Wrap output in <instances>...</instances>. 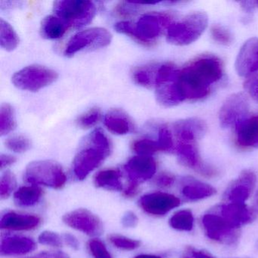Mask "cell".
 I'll use <instances>...</instances> for the list:
<instances>
[{
  "label": "cell",
  "mask_w": 258,
  "mask_h": 258,
  "mask_svg": "<svg viewBox=\"0 0 258 258\" xmlns=\"http://www.w3.org/2000/svg\"><path fill=\"white\" fill-rule=\"evenodd\" d=\"M17 185L16 176L12 172L6 171L1 176L0 180V196L5 199L10 197Z\"/></svg>",
  "instance_id": "obj_36"
},
{
  "label": "cell",
  "mask_w": 258,
  "mask_h": 258,
  "mask_svg": "<svg viewBox=\"0 0 258 258\" xmlns=\"http://www.w3.org/2000/svg\"><path fill=\"white\" fill-rule=\"evenodd\" d=\"M42 196L43 191L37 185L22 186L15 192L14 200L19 206L31 207L36 205L41 199Z\"/></svg>",
  "instance_id": "obj_27"
},
{
  "label": "cell",
  "mask_w": 258,
  "mask_h": 258,
  "mask_svg": "<svg viewBox=\"0 0 258 258\" xmlns=\"http://www.w3.org/2000/svg\"><path fill=\"white\" fill-rule=\"evenodd\" d=\"M5 145L7 149L16 153H23L29 150L31 147V143L29 139L22 135L10 137L6 140Z\"/></svg>",
  "instance_id": "obj_34"
},
{
  "label": "cell",
  "mask_w": 258,
  "mask_h": 258,
  "mask_svg": "<svg viewBox=\"0 0 258 258\" xmlns=\"http://www.w3.org/2000/svg\"><path fill=\"white\" fill-rule=\"evenodd\" d=\"M235 140L243 149L258 148V114L247 117L235 127Z\"/></svg>",
  "instance_id": "obj_20"
},
{
  "label": "cell",
  "mask_w": 258,
  "mask_h": 258,
  "mask_svg": "<svg viewBox=\"0 0 258 258\" xmlns=\"http://www.w3.org/2000/svg\"><path fill=\"white\" fill-rule=\"evenodd\" d=\"M239 4L244 12L247 13H253V10L256 8L255 1H242V2H240Z\"/></svg>",
  "instance_id": "obj_49"
},
{
  "label": "cell",
  "mask_w": 258,
  "mask_h": 258,
  "mask_svg": "<svg viewBox=\"0 0 258 258\" xmlns=\"http://www.w3.org/2000/svg\"><path fill=\"white\" fill-rule=\"evenodd\" d=\"M63 240L68 246L74 250H78L80 247V242L76 236L70 233H66L63 235Z\"/></svg>",
  "instance_id": "obj_45"
},
{
  "label": "cell",
  "mask_w": 258,
  "mask_h": 258,
  "mask_svg": "<svg viewBox=\"0 0 258 258\" xmlns=\"http://www.w3.org/2000/svg\"><path fill=\"white\" fill-rule=\"evenodd\" d=\"M121 173L118 169H105L99 171L95 176V185L99 188L112 191H122L123 184L121 180Z\"/></svg>",
  "instance_id": "obj_26"
},
{
  "label": "cell",
  "mask_w": 258,
  "mask_h": 258,
  "mask_svg": "<svg viewBox=\"0 0 258 258\" xmlns=\"http://www.w3.org/2000/svg\"><path fill=\"white\" fill-rule=\"evenodd\" d=\"M143 6L145 4L121 2L116 7L115 13L121 18L134 17L143 10Z\"/></svg>",
  "instance_id": "obj_38"
},
{
  "label": "cell",
  "mask_w": 258,
  "mask_h": 258,
  "mask_svg": "<svg viewBox=\"0 0 258 258\" xmlns=\"http://www.w3.org/2000/svg\"><path fill=\"white\" fill-rule=\"evenodd\" d=\"M256 182V174L253 171L244 170L226 188L223 196L225 200L228 203H244L251 194Z\"/></svg>",
  "instance_id": "obj_14"
},
{
  "label": "cell",
  "mask_w": 258,
  "mask_h": 258,
  "mask_svg": "<svg viewBox=\"0 0 258 258\" xmlns=\"http://www.w3.org/2000/svg\"><path fill=\"white\" fill-rule=\"evenodd\" d=\"M111 33L102 28H93L81 31L75 34L68 42L64 49V55L73 56L84 50H93L106 47L111 43Z\"/></svg>",
  "instance_id": "obj_9"
},
{
  "label": "cell",
  "mask_w": 258,
  "mask_h": 258,
  "mask_svg": "<svg viewBox=\"0 0 258 258\" xmlns=\"http://www.w3.org/2000/svg\"><path fill=\"white\" fill-rule=\"evenodd\" d=\"M40 244L52 247H60L62 244L63 239L56 232L52 231H43L38 237Z\"/></svg>",
  "instance_id": "obj_41"
},
{
  "label": "cell",
  "mask_w": 258,
  "mask_h": 258,
  "mask_svg": "<svg viewBox=\"0 0 258 258\" xmlns=\"http://www.w3.org/2000/svg\"><path fill=\"white\" fill-rule=\"evenodd\" d=\"M182 258H194L192 256V255L190 253L189 250H187L186 252H185V254L183 255Z\"/></svg>",
  "instance_id": "obj_53"
},
{
  "label": "cell",
  "mask_w": 258,
  "mask_h": 258,
  "mask_svg": "<svg viewBox=\"0 0 258 258\" xmlns=\"http://www.w3.org/2000/svg\"><path fill=\"white\" fill-rule=\"evenodd\" d=\"M175 182V176L168 172H162L155 179V184L161 188H168Z\"/></svg>",
  "instance_id": "obj_43"
},
{
  "label": "cell",
  "mask_w": 258,
  "mask_h": 258,
  "mask_svg": "<svg viewBox=\"0 0 258 258\" xmlns=\"http://www.w3.org/2000/svg\"><path fill=\"white\" fill-rule=\"evenodd\" d=\"M58 79V74L52 69L41 66H30L16 72L12 82L22 90L37 92L53 84Z\"/></svg>",
  "instance_id": "obj_8"
},
{
  "label": "cell",
  "mask_w": 258,
  "mask_h": 258,
  "mask_svg": "<svg viewBox=\"0 0 258 258\" xmlns=\"http://www.w3.org/2000/svg\"><path fill=\"white\" fill-rule=\"evenodd\" d=\"M132 149L137 155L144 156H152L155 152H161L158 141L151 139L135 140L132 143Z\"/></svg>",
  "instance_id": "obj_32"
},
{
  "label": "cell",
  "mask_w": 258,
  "mask_h": 258,
  "mask_svg": "<svg viewBox=\"0 0 258 258\" xmlns=\"http://www.w3.org/2000/svg\"><path fill=\"white\" fill-rule=\"evenodd\" d=\"M173 23V16L170 13H150L143 15L135 25L120 22L116 24L114 28L117 32L128 36L139 44L150 47Z\"/></svg>",
  "instance_id": "obj_3"
},
{
  "label": "cell",
  "mask_w": 258,
  "mask_h": 258,
  "mask_svg": "<svg viewBox=\"0 0 258 258\" xmlns=\"http://www.w3.org/2000/svg\"><path fill=\"white\" fill-rule=\"evenodd\" d=\"M108 240L113 245L121 250H135L141 245V242L138 240L133 239V238H128L123 235H117V234L109 235Z\"/></svg>",
  "instance_id": "obj_35"
},
{
  "label": "cell",
  "mask_w": 258,
  "mask_h": 258,
  "mask_svg": "<svg viewBox=\"0 0 258 258\" xmlns=\"http://www.w3.org/2000/svg\"><path fill=\"white\" fill-rule=\"evenodd\" d=\"M111 143L100 129L93 131L83 141L73 161V171L80 180H84L109 156Z\"/></svg>",
  "instance_id": "obj_2"
},
{
  "label": "cell",
  "mask_w": 258,
  "mask_h": 258,
  "mask_svg": "<svg viewBox=\"0 0 258 258\" xmlns=\"http://www.w3.org/2000/svg\"><path fill=\"white\" fill-rule=\"evenodd\" d=\"M238 76L248 78L258 71V38L252 37L243 44L235 60Z\"/></svg>",
  "instance_id": "obj_16"
},
{
  "label": "cell",
  "mask_w": 258,
  "mask_h": 258,
  "mask_svg": "<svg viewBox=\"0 0 258 258\" xmlns=\"http://www.w3.org/2000/svg\"><path fill=\"white\" fill-rule=\"evenodd\" d=\"M179 69L173 63L159 64L155 78V96L160 105L166 108L176 106L185 101L178 83Z\"/></svg>",
  "instance_id": "obj_4"
},
{
  "label": "cell",
  "mask_w": 258,
  "mask_h": 258,
  "mask_svg": "<svg viewBox=\"0 0 258 258\" xmlns=\"http://www.w3.org/2000/svg\"><path fill=\"white\" fill-rule=\"evenodd\" d=\"M16 126L14 109L10 104H4L0 108V134L2 137L7 135L14 131Z\"/></svg>",
  "instance_id": "obj_30"
},
{
  "label": "cell",
  "mask_w": 258,
  "mask_h": 258,
  "mask_svg": "<svg viewBox=\"0 0 258 258\" xmlns=\"http://www.w3.org/2000/svg\"><path fill=\"white\" fill-rule=\"evenodd\" d=\"M173 133L177 143H197L207 132L206 123L199 117H190L175 122Z\"/></svg>",
  "instance_id": "obj_17"
},
{
  "label": "cell",
  "mask_w": 258,
  "mask_h": 258,
  "mask_svg": "<svg viewBox=\"0 0 258 258\" xmlns=\"http://www.w3.org/2000/svg\"><path fill=\"white\" fill-rule=\"evenodd\" d=\"M158 141L161 152H170L173 149V137L166 125L159 126L158 131Z\"/></svg>",
  "instance_id": "obj_39"
},
{
  "label": "cell",
  "mask_w": 258,
  "mask_h": 258,
  "mask_svg": "<svg viewBox=\"0 0 258 258\" xmlns=\"http://www.w3.org/2000/svg\"><path fill=\"white\" fill-rule=\"evenodd\" d=\"M0 45L7 51L14 50L19 44V37L14 28L4 19L0 20Z\"/></svg>",
  "instance_id": "obj_29"
},
{
  "label": "cell",
  "mask_w": 258,
  "mask_h": 258,
  "mask_svg": "<svg viewBox=\"0 0 258 258\" xmlns=\"http://www.w3.org/2000/svg\"><path fill=\"white\" fill-rule=\"evenodd\" d=\"M53 10L57 17L74 28H81L91 23L96 14V5L83 0L57 1Z\"/></svg>",
  "instance_id": "obj_6"
},
{
  "label": "cell",
  "mask_w": 258,
  "mask_h": 258,
  "mask_svg": "<svg viewBox=\"0 0 258 258\" xmlns=\"http://www.w3.org/2000/svg\"><path fill=\"white\" fill-rule=\"evenodd\" d=\"M188 250L194 258H214L211 253L205 250H198L192 247H189Z\"/></svg>",
  "instance_id": "obj_48"
},
{
  "label": "cell",
  "mask_w": 258,
  "mask_h": 258,
  "mask_svg": "<svg viewBox=\"0 0 258 258\" xmlns=\"http://www.w3.org/2000/svg\"><path fill=\"white\" fill-rule=\"evenodd\" d=\"M134 258H162L158 255L153 254H140Z\"/></svg>",
  "instance_id": "obj_51"
},
{
  "label": "cell",
  "mask_w": 258,
  "mask_h": 258,
  "mask_svg": "<svg viewBox=\"0 0 258 258\" xmlns=\"http://www.w3.org/2000/svg\"><path fill=\"white\" fill-rule=\"evenodd\" d=\"M49 254L50 258H71L67 253L63 251H55Z\"/></svg>",
  "instance_id": "obj_50"
},
{
  "label": "cell",
  "mask_w": 258,
  "mask_h": 258,
  "mask_svg": "<svg viewBox=\"0 0 258 258\" xmlns=\"http://www.w3.org/2000/svg\"><path fill=\"white\" fill-rule=\"evenodd\" d=\"M139 187H140V185H138V184L130 182L127 188L123 191V195H124L125 197L132 198L137 196L139 192V188H140Z\"/></svg>",
  "instance_id": "obj_47"
},
{
  "label": "cell",
  "mask_w": 258,
  "mask_h": 258,
  "mask_svg": "<svg viewBox=\"0 0 258 258\" xmlns=\"http://www.w3.org/2000/svg\"><path fill=\"white\" fill-rule=\"evenodd\" d=\"M249 102L242 93H234L227 98L220 108L219 121L223 128L236 127L247 117Z\"/></svg>",
  "instance_id": "obj_11"
},
{
  "label": "cell",
  "mask_w": 258,
  "mask_h": 258,
  "mask_svg": "<svg viewBox=\"0 0 258 258\" xmlns=\"http://www.w3.org/2000/svg\"><path fill=\"white\" fill-rule=\"evenodd\" d=\"M208 23V17L205 13H191L169 27L167 31V41L175 46L191 44L205 32Z\"/></svg>",
  "instance_id": "obj_5"
},
{
  "label": "cell",
  "mask_w": 258,
  "mask_h": 258,
  "mask_svg": "<svg viewBox=\"0 0 258 258\" xmlns=\"http://www.w3.org/2000/svg\"><path fill=\"white\" fill-rule=\"evenodd\" d=\"M170 226L180 231H191L193 228L194 217L189 210H181L175 213L170 219Z\"/></svg>",
  "instance_id": "obj_31"
},
{
  "label": "cell",
  "mask_w": 258,
  "mask_h": 258,
  "mask_svg": "<svg viewBox=\"0 0 258 258\" xmlns=\"http://www.w3.org/2000/svg\"><path fill=\"white\" fill-rule=\"evenodd\" d=\"M202 222L207 236L211 239L226 244H235L238 241V229L232 226L215 210L205 214Z\"/></svg>",
  "instance_id": "obj_10"
},
{
  "label": "cell",
  "mask_w": 258,
  "mask_h": 258,
  "mask_svg": "<svg viewBox=\"0 0 258 258\" xmlns=\"http://www.w3.org/2000/svg\"><path fill=\"white\" fill-rule=\"evenodd\" d=\"M25 179L33 185H43L58 189L66 185L67 176L58 163L43 160L33 161L27 166Z\"/></svg>",
  "instance_id": "obj_7"
},
{
  "label": "cell",
  "mask_w": 258,
  "mask_h": 258,
  "mask_svg": "<svg viewBox=\"0 0 258 258\" xmlns=\"http://www.w3.org/2000/svg\"><path fill=\"white\" fill-rule=\"evenodd\" d=\"M70 26L56 16H48L42 21L40 34L47 40L61 38L67 32Z\"/></svg>",
  "instance_id": "obj_25"
},
{
  "label": "cell",
  "mask_w": 258,
  "mask_h": 258,
  "mask_svg": "<svg viewBox=\"0 0 258 258\" xmlns=\"http://www.w3.org/2000/svg\"><path fill=\"white\" fill-rule=\"evenodd\" d=\"M180 200L173 195L156 191L145 195L139 201L140 208L149 214L163 216L179 206Z\"/></svg>",
  "instance_id": "obj_13"
},
{
  "label": "cell",
  "mask_w": 258,
  "mask_h": 258,
  "mask_svg": "<svg viewBox=\"0 0 258 258\" xmlns=\"http://www.w3.org/2000/svg\"><path fill=\"white\" fill-rule=\"evenodd\" d=\"M88 248L93 258H112L105 244L97 238L89 241Z\"/></svg>",
  "instance_id": "obj_40"
},
{
  "label": "cell",
  "mask_w": 258,
  "mask_h": 258,
  "mask_svg": "<svg viewBox=\"0 0 258 258\" xmlns=\"http://www.w3.org/2000/svg\"><path fill=\"white\" fill-rule=\"evenodd\" d=\"M130 182L138 184L151 179L155 175L157 163L152 156L133 157L124 166Z\"/></svg>",
  "instance_id": "obj_18"
},
{
  "label": "cell",
  "mask_w": 258,
  "mask_h": 258,
  "mask_svg": "<svg viewBox=\"0 0 258 258\" xmlns=\"http://www.w3.org/2000/svg\"><path fill=\"white\" fill-rule=\"evenodd\" d=\"M244 89L253 100L258 102V71L248 77L244 83Z\"/></svg>",
  "instance_id": "obj_42"
},
{
  "label": "cell",
  "mask_w": 258,
  "mask_h": 258,
  "mask_svg": "<svg viewBox=\"0 0 258 258\" xmlns=\"http://www.w3.org/2000/svg\"><path fill=\"white\" fill-rule=\"evenodd\" d=\"M159 64H150L137 68L133 72L136 84L146 88L155 87V78Z\"/></svg>",
  "instance_id": "obj_28"
},
{
  "label": "cell",
  "mask_w": 258,
  "mask_h": 258,
  "mask_svg": "<svg viewBox=\"0 0 258 258\" xmlns=\"http://www.w3.org/2000/svg\"><path fill=\"white\" fill-rule=\"evenodd\" d=\"M254 209L258 213V191L254 198Z\"/></svg>",
  "instance_id": "obj_52"
},
{
  "label": "cell",
  "mask_w": 258,
  "mask_h": 258,
  "mask_svg": "<svg viewBox=\"0 0 258 258\" xmlns=\"http://www.w3.org/2000/svg\"><path fill=\"white\" fill-rule=\"evenodd\" d=\"M40 223L41 219L38 216L10 211L1 218L0 227L8 230L29 231L36 229Z\"/></svg>",
  "instance_id": "obj_21"
},
{
  "label": "cell",
  "mask_w": 258,
  "mask_h": 258,
  "mask_svg": "<svg viewBox=\"0 0 258 258\" xmlns=\"http://www.w3.org/2000/svg\"><path fill=\"white\" fill-rule=\"evenodd\" d=\"M224 75L223 61L212 54H203L188 61L178 75L184 99L199 101L209 96Z\"/></svg>",
  "instance_id": "obj_1"
},
{
  "label": "cell",
  "mask_w": 258,
  "mask_h": 258,
  "mask_svg": "<svg viewBox=\"0 0 258 258\" xmlns=\"http://www.w3.org/2000/svg\"><path fill=\"white\" fill-rule=\"evenodd\" d=\"M182 196L191 201L200 200L211 197L216 193L214 187L204 183L192 177H185L182 181Z\"/></svg>",
  "instance_id": "obj_24"
},
{
  "label": "cell",
  "mask_w": 258,
  "mask_h": 258,
  "mask_svg": "<svg viewBox=\"0 0 258 258\" xmlns=\"http://www.w3.org/2000/svg\"><path fill=\"white\" fill-rule=\"evenodd\" d=\"M236 229L253 220V213L244 203H227L214 208Z\"/></svg>",
  "instance_id": "obj_19"
},
{
  "label": "cell",
  "mask_w": 258,
  "mask_h": 258,
  "mask_svg": "<svg viewBox=\"0 0 258 258\" xmlns=\"http://www.w3.org/2000/svg\"><path fill=\"white\" fill-rule=\"evenodd\" d=\"M62 220L72 229L90 236H98L103 232V224L101 219L87 209L80 208L68 212L63 216Z\"/></svg>",
  "instance_id": "obj_12"
},
{
  "label": "cell",
  "mask_w": 258,
  "mask_h": 258,
  "mask_svg": "<svg viewBox=\"0 0 258 258\" xmlns=\"http://www.w3.org/2000/svg\"><path fill=\"white\" fill-rule=\"evenodd\" d=\"M37 244L32 238L20 235H11L3 238L0 253L4 256L24 255L35 250Z\"/></svg>",
  "instance_id": "obj_22"
},
{
  "label": "cell",
  "mask_w": 258,
  "mask_h": 258,
  "mask_svg": "<svg viewBox=\"0 0 258 258\" xmlns=\"http://www.w3.org/2000/svg\"><path fill=\"white\" fill-rule=\"evenodd\" d=\"M121 223L126 228L136 227L139 223L138 217L132 211H127L123 214Z\"/></svg>",
  "instance_id": "obj_44"
},
{
  "label": "cell",
  "mask_w": 258,
  "mask_h": 258,
  "mask_svg": "<svg viewBox=\"0 0 258 258\" xmlns=\"http://www.w3.org/2000/svg\"><path fill=\"white\" fill-rule=\"evenodd\" d=\"M17 159L16 157L12 156V155H4L2 154L0 156V163H1V169L6 168V167H10L16 162Z\"/></svg>",
  "instance_id": "obj_46"
},
{
  "label": "cell",
  "mask_w": 258,
  "mask_h": 258,
  "mask_svg": "<svg viewBox=\"0 0 258 258\" xmlns=\"http://www.w3.org/2000/svg\"><path fill=\"white\" fill-rule=\"evenodd\" d=\"M211 37L214 41L223 46H229L233 43L232 33L221 25H215L211 29Z\"/></svg>",
  "instance_id": "obj_37"
},
{
  "label": "cell",
  "mask_w": 258,
  "mask_h": 258,
  "mask_svg": "<svg viewBox=\"0 0 258 258\" xmlns=\"http://www.w3.org/2000/svg\"><path fill=\"white\" fill-rule=\"evenodd\" d=\"M38 258H50V256H49V254H48V253H43V255Z\"/></svg>",
  "instance_id": "obj_54"
},
{
  "label": "cell",
  "mask_w": 258,
  "mask_h": 258,
  "mask_svg": "<svg viewBox=\"0 0 258 258\" xmlns=\"http://www.w3.org/2000/svg\"><path fill=\"white\" fill-rule=\"evenodd\" d=\"M105 126L116 135H126L134 131V125L127 114L119 109L108 111L104 119Z\"/></svg>",
  "instance_id": "obj_23"
},
{
  "label": "cell",
  "mask_w": 258,
  "mask_h": 258,
  "mask_svg": "<svg viewBox=\"0 0 258 258\" xmlns=\"http://www.w3.org/2000/svg\"><path fill=\"white\" fill-rule=\"evenodd\" d=\"M255 4H256V7H258V1H255Z\"/></svg>",
  "instance_id": "obj_55"
},
{
  "label": "cell",
  "mask_w": 258,
  "mask_h": 258,
  "mask_svg": "<svg viewBox=\"0 0 258 258\" xmlns=\"http://www.w3.org/2000/svg\"><path fill=\"white\" fill-rule=\"evenodd\" d=\"M179 162L205 176H215L217 170L202 161L196 143H177L176 147Z\"/></svg>",
  "instance_id": "obj_15"
},
{
  "label": "cell",
  "mask_w": 258,
  "mask_h": 258,
  "mask_svg": "<svg viewBox=\"0 0 258 258\" xmlns=\"http://www.w3.org/2000/svg\"><path fill=\"white\" fill-rule=\"evenodd\" d=\"M101 118L102 111L97 107H95L80 116L77 120V125L81 129H90L97 124Z\"/></svg>",
  "instance_id": "obj_33"
}]
</instances>
